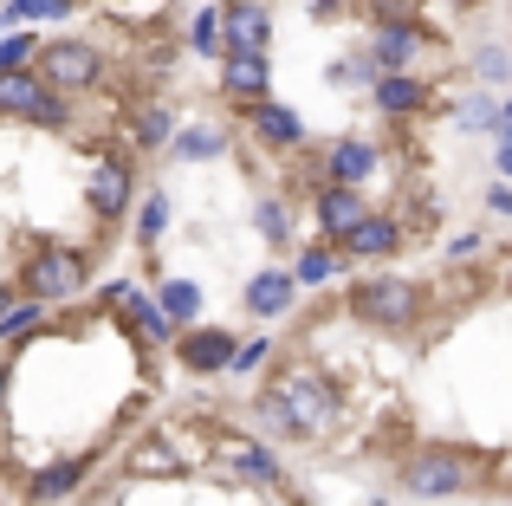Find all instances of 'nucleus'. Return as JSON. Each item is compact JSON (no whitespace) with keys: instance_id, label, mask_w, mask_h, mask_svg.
<instances>
[{"instance_id":"nucleus-34","label":"nucleus","mask_w":512,"mask_h":506,"mask_svg":"<svg viewBox=\"0 0 512 506\" xmlns=\"http://www.w3.org/2000/svg\"><path fill=\"white\" fill-rule=\"evenodd\" d=\"M0 318H7V292H0Z\"/></svg>"},{"instance_id":"nucleus-1","label":"nucleus","mask_w":512,"mask_h":506,"mask_svg":"<svg viewBox=\"0 0 512 506\" xmlns=\"http://www.w3.org/2000/svg\"><path fill=\"white\" fill-rule=\"evenodd\" d=\"M266 416L286 422V429H325L331 422V390L318 377H286L273 390V403H266Z\"/></svg>"},{"instance_id":"nucleus-18","label":"nucleus","mask_w":512,"mask_h":506,"mask_svg":"<svg viewBox=\"0 0 512 506\" xmlns=\"http://www.w3.org/2000/svg\"><path fill=\"white\" fill-rule=\"evenodd\" d=\"M175 150H182L188 163H208V156L227 150V137H221V130H208V124H195V130H182V143H175Z\"/></svg>"},{"instance_id":"nucleus-2","label":"nucleus","mask_w":512,"mask_h":506,"mask_svg":"<svg viewBox=\"0 0 512 506\" xmlns=\"http://www.w3.org/2000/svg\"><path fill=\"white\" fill-rule=\"evenodd\" d=\"M33 78L46 91H78V85H98V52L78 46V39H52L46 52H39Z\"/></svg>"},{"instance_id":"nucleus-8","label":"nucleus","mask_w":512,"mask_h":506,"mask_svg":"<svg viewBox=\"0 0 512 506\" xmlns=\"http://www.w3.org/2000/svg\"><path fill=\"white\" fill-rule=\"evenodd\" d=\"M415 46H422V33H415L409 20H389L383 33H376V65H383V72H409Z\"/></svg>"},{"instance_id":"nucleus-29","label":"nucleus","mask_w":512,"mask_h":506,"mask_svg":"<svg viewBox=\"0 0 512 506\" xmlns=\"http://www.w3.org/2000/svg\"><path fill=\"white\" fill-rule=\"evenodd\" d=\"M331 266H338V260H331V253H305V260H299V279H325Z\"/></svg>"},{"instance_id":"nucleus-7","label":"nucleus","mask_w":512,"mask_h":506,"mask_svg":"<svg viewBox=\"0 0 512 506\" xmlns=\"http://www.w3.org/2000/svg\"><path fill=\"white\" fill-rule=\"evenodd\" d=\"M124 202H130V169L124 163H91V208L98 215H124Z\"/></svg>"},{"instance_id":"nucleus-13","label":"nucleus","mask_w":512,"mask_h":506,"mask_svg":"<svg viewBox=\"0 0 512 506\" xmlns=\"http://www.w3.org/2000/svg\"><path fill=\"white\" fill-rule=\"evenodd\" d=\"M357 215H363V202H357V189H344V182L318 195V221H325V234H344Z\"/></svg>"},{"instance_id":"nucleus-20","label":"nucleus","mask_w":512,"mask_h":506,"mask_svg":"<svg viewBox=\"0 0 512 506\" xmlns=\"http://www.w3.org/2000/svg\"><path fill=\"white\" fill-rule=\"evenodd\" d=\"M130 468H137V474H175L182 461H175L163 442H150V448H137V455H130Z\"/></svg>"},{"instance_id":"nucleus-19","label":"nucleus","mask_w":512,"mask_h":506,"mask_svg":"<svg viewBox=\"0 0 512 506\" xmlns=\"http://www.w3.org/2000/svg\"><path fill=\"white\" fill-rule=\"evenodd\" d=\"M163 312L169 318H195L201 312V292L188 286V279H169V286H163Z\"/></svg>"},{"instance_id":"nucleus-26","label":"nucleus","mask_w":512,"mask_h":506,"mask_svg":"<svg viewBox=\"0 0 512 506\" xmlns=\"http://www.w3.org/2000/svg\"><path fill=\"white\" fill-rule=\"evenodd\" d=\"M240 474H253V481H273V455L247 448V455H240Z\"/></svg>"},{"instance_id":"nucleus-16","label":"nucleus","mask_w":512,"mask_h":506,"mask_svg":"<svg viewBox=\"0 0 512 506\" xmlns=\"http://www.w3.org/2000/svg\"><path fill=\"white\" fill-rule=\"evenodd\" d=\"M253 130H260L266 143H299L305 137V124L292 111H279V104H253Z\"/></svg>"},{"instance_id":"nucleus-22","label":"nucleus","mask_w":512,"mask_h":506,"mask_svg":"<svg viewBox=\"0 0 512 506\" xmlns=\"http://www.w3.org/2000/svg\"><path fill=\"white\" fill-rule=\"evenodd\" d=\"M188 39H195V52H214V46H221V13H195Z\"/></svg>"},{"instance_id":"nucleus-6","label":"nucleus","mask_w":512,"mask_h":506,"mask_svg":"<svg viewBox=\"0 0 512 506\" xmlns=\"http://www.w3.org/2000/svg\"><path fill=\"white\" fill-rule=\"evenodd\" d=\"M402 481H409V494H454L467 474H461V461H454V455H422V461H409Z\"/></svg>"},{"instance_id":"nucleus-28","label":"nucleus","mask_w":512,"mask_h":506,"mask_svg":"<svg viewBox=\"0 0 512 506\" xmlns=\"http://www.w3.org/2000/svg\"><path fill=\"white\" fill-rule=\"evenodd\" d=\"M260 228L273 234V241H286V215H279V202H260Z\"/></svg>"},{"instance_id":"nucleus-4","label":"nucleus","mask_w":512,"mask_h":506,"mask_svg":"<svg viewBox=\"0 0 512 506\" xmlns=\"http://www.w3.org/2000/svg\"><path fill=\"white\" fill-rule=\"evenodd\" d=\"M0 111H20V117H39V124H59V98H52L39 78L26 72H0Z\"/></svg>"},{"instance_id":"nucleus-15","label":"nucleus","mask_w":512,"mask_h":506,"mask_svg":"<svg viewBox=\"0 0 512 506\" xmlns=\"http://www.w3.org/2000/svg\"><path fill=\"white\" fill-rule=\"evenodd\" d=\"M428 91H422V78H409V72H383V85H376V104L383 111H415Z\"/></svg>"},{"instance_id":"nucleus-12","label":"nucleus","mask_w":512,"mask_h":506,"mask_svg":"<svg viewBox=\"0 0 512 506\" xmlns=\"http://www.w3.org/2000/svg\"><path fill=\"white\" fill-rule=\"evenodd\" d=\"M370 169H376V150H370L363 137H344L338 150H331V176H338L344 189H357V182L370 176Z\"/></svg>"},{"instance_id":"nucleus-11","label":"nucleus","mask_w":512,"mask_h":506,"mask_svg":"<svg viewBox=\"0 0 512 506\" xmlns=\"http://www.w3.org/2000/svg\"><path fill=\"white\" fill-rule=\"evenodd\" d=\"M221 85L234 91V98H260L266 91V59L260 52H234V59L221 65Z\"/></svg>"},{"instance_id":"nucleus-33","label":"nucleus","mask_w":512,"mask_h":506,"mask_svg":"<svg viewBox=\"0 0 512 506\" xmlns=\"http://www.w3.org/2000/svg\"><path fill=\"white\" fill-rule=\"evenodd\" d=\"M500 169H506V176H512V137L500 143Z\"/></svg>"},{"instance_id":"nucleus-24","label":"nucleus","mask_w":512,"mask_h":506,"mask_svg":"<svg viewBox=\"0 0 512 506\" xmlns=\"http://www.w3.org/2000/svg\"><path fill=\"white\" fill-rule=\"evenodd\" d=\"M26 52H33V39L26 33H13V39H0V72H13V65L26 59Z\"/></svg>"},{"instance_id":"nucleus-30","label":"nucleus","mask_w":512,"mask_h":506,"mask_svg":"<svg viewBox=\"0 0 512 506\" xmlns=\"http://www.w3.org/2000/svg\"><path fill=\"white\" fill-rule=\"evenodd\" d=\"M480 72H487V78H500V72H512V59H506L500 46H493V52H480Z\"/></svg>"},{"instance_id":"nucleus-32","label":"nucleus","mask_w":512,"mask_h":506,"mask_svg":"<svg viewBox=\"0 0 512 506\" xmlns=\"http://www.w3.org/2000/svg\"><path fill=\"white\" fill-rule=\"evenodd\" d=\"M376 13H409V0H376Z\"/></svg>"},{"instance_id":"nucleus-14","label":"nucleus","mask_w":512,"mask_h":506,"mask_svg":"<svg viewBox=\"0 0 512 506\" xmlns=\"http://www.w3.org/2000/svg\"><path fill=\"white\" fill-rule=\"evenodd\" d=\"M221 26H227V39H234V52H260L266 46V13L260 7H234Z\"/></svg>"},{"instance_id":"nucleus-3","label":"nucleus","mask_w":512,"mask_h":506,"mask_svg":"<svg viewBox=\"0 0 512 506\" xmlns=\"http://www.w3.org/2000/svg\"><path fill=\"white\" fill-rule=\"evenodd\" d=\"M26 286L39 292V299H65V292L85 286V260L65 247H39L33 260H26Z\"/></svg>"},{"instance_id":"nucleus-21","label":"nucleus","mask_w":512,"mask_h":506,"mask_svg":"<svg viewBox=\"0 0 512 506\" xmlns=\"http://www.w3.org/2000/svg\"><path fill=\"white\" fill-rule=\"evenodd\" d=\"M72 487H78V468H52V474L33 481V500H59V494H72Z\"/></svg>"},{"instance_id":"nucleus-25","label":"nucleus","mask_w":512,"mask_h":506,"mask_svg":"<svg viewBox=\"0 0 512 506\" xmlns=\"http://www.w3.org/2000/svg\"><path fill=\"white\" fill-rule=\"evenodd\" d=\"M227 364H234V370H260L266 364V344L260 338H253V344H234V357H227Z\"/></svg>"},{"instance_id":"nucleus-27","label":"nucleus","mask_w":512,"mask_h":506,"mask_svg":"<svg viewBox=\"0 0 512 506\" xmlns=\"http://www.w3.org/2000/svg\"><path fill=\"white\" fill-rule=\"evenodd\" d=\"M0 325H7V338H26V331L39 325V305H26V312H7Z\"/></svg>"},{"instance_id":"nucleus-9","label":"nucleus","mask_w":512,"mask_h":506,"mask_svg":"<svg viewBox=\"0 0 512 506\" xmlns=\"http://www.w3.org/2000/svg\"><path fill=\"white\" fill-rule=\"evenodd\" d=\"M344 241H350V253H370V260H376V253H396L402 228H396V221H383V215H357L344 228Z\"/></svg>"},{"instance_id":"nucleus-17","label":"nucleus","mask_w":512,"mask_h":506,"mask_svg":"<svg viewBox=\"0 0 512 506\" xmlns=\"http://www.w3.org/2000/svg\"><path fill=\"white\" fill-rule=\"evenodd\" d=\"M247 299H253V312L279 318V312H286V299H292V279H286V273H260V279L247 286Z\"/></svg>"},{"instance_id":"nucleus-5","label":"nucleus","mask_w":512,"mask_h":506,"mask_svg":"<svg viewBox=\"0 0 512 506\" xmlns=\"http://www.w3.org/2000/svg\"><path fill=\"white\" fill-rule=\"evenodd\" d=\"M357 312L376 325H402V318H415V292L402 279H370V286H357Z\"/></svg>"},{"instance_id":"nucleus-31","label":"nucleus","mask_w":512,"mask_h":506,"mask_svg":"<svg viewBox=\"0 0 512 506\" xmlns=\"http://www.w3.org/2000/svg\"><path fill=\"white\" fill-rule=\"evenodd\" d=\"M163 215H169V208H163V195H156V202L143 208V234H156V228H163Z\"/></svg>"},{"instance_id":"nucleus-10","label":"nucleus","mask_w":512,"mask_h":506,"mask_svg":"<svg viewBox=\"0 0 512 506\" xmlns=\"http://www.w3.org/2000/svg\"><path fill=\"white\" fill-rule=\"evenodd\" d=\"M227 357H234V338H227V331H188L182 338V364L188 370H221Z\"/></svg>"},{"instance_id":"nucleus-23","label":"nucleus","mask_w":512,"mask_h":506,"mask_svg":"<svg viewBox=\"0 0 512 506\" xmlns=\"http://www.w3.org/2000/svg\"><path fill=\"white\" fill-rule=\"evenodd\" d=\"M169 137V111H143L137 117V143H163Z\"/></svg>"}]
</instances>
